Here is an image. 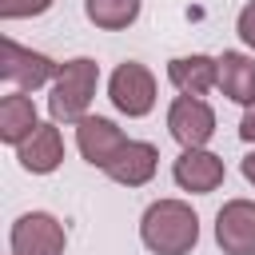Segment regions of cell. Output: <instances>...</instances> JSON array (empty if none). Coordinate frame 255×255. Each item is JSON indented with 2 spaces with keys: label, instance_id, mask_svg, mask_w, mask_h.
Wrapping results in <instances>:
<instances>
[{
  "label": "cell",
  "instance_id": "4fadbf2b",
  "mask_svg": "<svg viewBox=\"0 0 255 255\" xmlns=\"http://www.w3.org/2000/svg\"><path fill=\"white\" fill-rule=\"evenodd\" d=\"M219 60V92L235 104H255V56L247 52H223Z\"/></svg>",
  "mask_w": 255,
  "mask_h": 255
},
{
  "label": "cell",
  "instance_id": "3957f363",
  "mask_svg": "<svg viewBox=\"0 0 255 255\" xmlns=\"http://www.w3.org/2000/svg\"><path fill=\"white\" fill-rule=\"evenodd\" d=\"M64 247H68L64 223L48 211H24L8 231L12 255H64Z\"/></svg>",
  "mask_w": 255,
  "mask_h": 255
},
{
  "label": "cell",
  "instance_id": "7c38bea8",
  "mask_svg": "<svg viewBox=\"0 0 255 255\" xmlns=\"http://www.w3.org/2000/svg\"><path fill=\"white\" fill-rule=\"evenodd\" d=\"M16 159L24 171L32 175H52L60 163H64V139H60V128L56 124H40L20 147H16Z\"/></svg>",
  "mask_w": 255,
  "mask_h": 255
},
{
  "label": "cell",
  "instance_id": "5b68a950",
  "mask_svg": "<svg viewBox=\"0 0 255 255\" xmlns=\"http://www.w3.org/2000/svg\"><path fill=\"white\" fill-rule=\"evenodd\" d=\"M108 100L116 104V112L139 120V116H147V112L155 108V76H151L143 64L124 60V64L112 72V80H108Z\"/></svg>",
  "mask_w": 255,
  "mask_h": 255
},
{
  "label": "cell",
  "instance_id": "277c9868",
  "mask_svg": "<svg viewBox=\"0 0 255 255\" xmlns=\"http://www.w3.org/2000/svg\"><path fill=\"white\" fill-rule=\"evenodd\" d=\"M0 76L16 88V92H36L44 84H56L60 64L44 52H32L24 44H16L12 36H4V56H0Z\"/></svg>",
  "mask_w": 255,
  "mask_h": 255
},
{
  "label": "cell",
  "instance_id": "2e32d148",
  "mask_svg": "<svg viewBox=\"0 0 255 255\" xmlns=\"http://www.w3.org/2000/svg\"><path fill=\"white\" fill-rule=\"evenodd\" d=\"M52 0H0V16L4 20H24V16H40L48 12Z\"/></svg>",
  "mask_w": 255,
  "mask_h": 255
},
{
  "label": "cell",
  "instance_id": "8fae6325",
  "mask_svg": "<svg viewBox=\"0 0 255 255\" xmlns=\"http://www.w3.org/2000/svg\"><path fill=\"white\" fill-rule=\"evenodd\" d=\"M155 167H159L155 143H147V139H128L124 151L104 167V175L116 179V183H124V187H143V183L155 175Z\"/></svg>",
  "mask_w": 255,
  "mask_h": 255
},
{
  "label": "cell",
  "instance_id": "52a82bcc",
  "mask_svg": "<svg viewBox=\"0 0 255 255\" xmlns=\"http://www.w3.org/2000/svg\"><path fill=\"white\" fill-rule=\"evenodd\" d=\"M215 243L223 255H255V199H227L219 207Z\"/></svg>",
  "mask_w": 255,
  "mask_h": 255
},
{
  "label": "cell",
  "instance_id": "d6986e66",
  "mask_svg": "<svg viewBox=\"0 0 255 255\" xmlns=\"http://www.w3.org/2000/svg\"><path fill=\"white\" fill-rule=\"evenodd\" d=\"M239 167H243V179L255 187V151H251V155H243V163H239Z\"/></svg>",
  "mask_w": 255,
  "mask_h": 255
},
{
  "label": "cell",
  "instance_id": "e0dca14e",
  "mask_svg": "<svg viewBox=\"0 0 255 255\" xmlns=\"http://www.w3.org/2000/svg\"><path fill=\"white\" fill-rule=\"evenodd\" d=\"M235 32H239V40L251 48V56H255V0L239 8V16H235Z\"/></svg>",
  "mask_w": 255,
  "mask_h": 255
},
{
  "label": "cell",
  "instance_id": "30bf717a",
  "mask_svg": "<svg viewBox=\"0 0 255 255\" xmlns=\"http://www.w3.org/2000/svg\"><path fill=\"white\" fill-rule=\"evenodd\" d=\"M167 80L175 84L179 96H207L211 88H219V60L215 56H203V52H191V56H175L167 64Z\"/></svg>",
  "mask_w": 255,
  "mask_h": 255
},
{
  "label": "cell",
  "instance_id": "9a60e30c",
  "mask_svg": "<svg viewBox=\"0 0 255 255\" xmlns=\"http://www.w3.org/2000/svg\"><path fill=\"white\" fill-rule=\"evenodd\" d=\"M84 16L104 32H120V28L135 24L139 0H84Z\"/></svg>",
  "mask_w": 255,
  "mask_h": 255
},
{
  "label": "cell",
  "instance_id": "7a4b0ae2",
  "mask_svg": "<svg viewBox=\"0 0 255 255\" xmlns=\"http://www.w3.org/2000/svg\"><path fill=\"white\" fill-rule=\"evenodd\" d=\"M96 84H100V64L92 56L64 60L60 76H56V84L48 92V116H52V124H80L88 116V108H92Z\"/></svg>",
  "mask_w": 255,
  "mask_h": 255
},
{
  "label": "cell",
  "instance_id": "8992f818",
  "mask_svg": "<svg viewBox=\"0 0 255 255\" xmlns=\"http://www.w3.org/2000/svg\"><path fill=\"white\" fill-rule=\"evenodd\" d=\"M167 131L171 139L187 151V147H207V139L215 135V112L207 100L199 96H175L167 108Z\"/></svg>",
  "mask_w": 255,
  "mask_h": 255
},
{
  "label": "cell",
  "instance_id": "6da1fadb",
  "mask_svg": "<svg viewBox=\"0 0 255 255\" xmlns=\"http://www.w3.org/2000/svg\"><path fill=\"white\" fill-rule=\"evenodd\" d=\"M139 239L151 255H191L199 243V215L183 199H155L139 219Z\"/></svg>",
  "mask_w": 255,
  "mask_h": 255
},
{
  "label": "cell",
  "instance_id": "ac0fdd59",
  "mask_svg": "<svg viewBox=\"0 0 255 255\" xmlns=\"http://www.w3.org/2000/svg\"><path fill=\"white\" fill-rule=\"evenodd\" d=\"M239 139L243 143H255V104H247V112L239 120Z\"/></svg>",
  "mask_w": 255,
  "mask_h": 255
},
{
  "label": "cell",
  "instance_id": "5bb4252c",
  "mask_svg": "<svg viewBox=\"0 0 255 255\" xmlns=\"http://www.w3.org/2000/svg\"><path fill=\"white\" fill-rule=\"evenodd\" d=\"M36 128H40V120H36L32 96H28V92H8V96L0 100V139H4L8 147H20Z\"/></svg>",
  "mask_w": 255,
  "mask_h": 255
},
{
  "label": "cell",
  "instance_id": "ba28073f",
  "mask_svg": "<svg viewBox=\"0 0 255 255\" xmlns=\"http://www.w3.org/2000/svg\"><path fill=\"white\" fill-rule=\"evenodd\" d=\"M124 143H128L124 128H116V120H108V116H84V120L76 124V147H80V155H84L92 167H100V171L124 151Z\"/></svg>",
  "mask_w": 255,
  "mask_h": 255
},
{
  "label": "cell",
  "instance_id": "9c48e42d",
  "mask_svg": "<svg viewBox=\"0 0 255 255\" xmlns=\"http://www.w3.org/2000/svg\"><path fill=\"white\" fill-rule=\"evenodd\" d=\"M171 175H175V183H179L183 191L207 195V191H215V187L223 183L227 167H223V159H219L215 151H207V147H187V151L175 155Z\"/></svg>",
  "mask_w": 255,
  "mask_h": 255
}]
</instances>
